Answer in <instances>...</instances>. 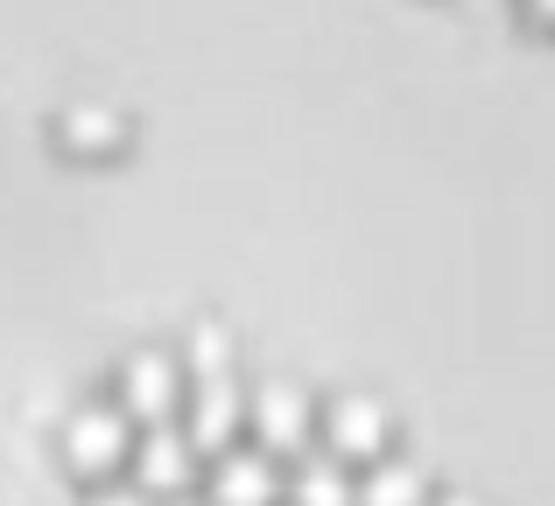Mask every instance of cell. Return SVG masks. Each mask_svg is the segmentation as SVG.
Returning <instances> with one entry per match:
<instances>
[{"instance_id":"cell-2","label":"cell","mask_w":555,"mask_h":506,"mask_svg":"<svg viewBox=\"0 0 555 506\" xmlns=\"http://www.w3.org/2000/svg\"><path fill=\"white\" fill-rule=\"evenodd\" d=\"M183 394H190L183 352H169V345H134V352L120 359V394H113V401H120L141 429H149V423H177Z\"/></svg>"},{"instance_id":"cell-9","label":"cell","mask_w":555,"mask_h":506,"mask_svg":"<svg viewBox=\"0 0 555 506\" xmlns=\"http://www.w3.org/2000/svg\"><path fill=\"white\" fill-rule=\"evenodd\" d=\"M429 471L415 465V457H373L366 471H359V506H429Z\"/></svg>"},{"instance_id":"cell-6","label":"cell","mask_w":555,"mask_h":506,"mask_svg":"<svg viewBox=\"0 0 555 506\" xmlns=\"http://www.w3.org/2000/svg\"><path fill=\"white\" fill-rule=\"evenodd\" d=\"M211 506H274L282 499V465L260 443H232V451L211 457Z\"/></svg>"},{"instance_id":"cell-1","label":"cell","mask_w":555,"mask_h":506,"mask_svg":"<svg viewBox=\"0 0 555 506\" xmlns=\"http://www.w3.org/2000/svg\"><path fill=\"white\" fill-rule=\"evenodd\" d=\"M134 437H141V423L106 394L78 401V408L64 415V457L85 471V479H113L120 457H134Z\"/></svg>"},{"instance_id":"cell-15","label":"cell","mask_w":555,"mask_h":506,"mask_svg":"<svg viewBox=\"0 0 555 506\" xmlns=\"http://www.w3.org/2000/svg\"><path fill=\"white\" fill-rule=\"evenodd\" d=\"M155 506H211V499H197V493H177V499H155Z\"/></svg>"},{"instance_id":"cell-14","label":"cell","mask_w":555,"mask_h":506,"mask_svg":"<svg viewBox=\"0 0 555 506\" xmlns=\"http://www.w3.org/2000/svg\"><path fill=\"white\" fill-rule=\"evenodd\" d=\"M429 506H478L472 493H443V499H429Z\"/></svg>"},{"instance_id":"cell-4","label":"cell","mask_w":555,"mask_h":506,"mask_svg":"<svg viewBox=\"0 0 555 506\" xmlns=\"http://www.w3.org/2000/svg\"><path fill=\"white\" fill-rule=\"evenodd\" d=\"M183 429H190V443L197 451H232L240 443V429H246V380L240 373H204V380H190V394H183Z\"/></svg>"},{"instance_id":"cell-8","label":"cell","mask_w":555,"mask_h":506,"mask_svg":"<svg viewBox=\"0 0 555 506\" xmlns=\"http://www.w3.org/2000/svg\"><path fill=\"white\" fill-rule=\"evenodd\" d=\"M282 493H288V506H359V479H352V465H345V457L302 451L296 471L282 479Z\"/></svg>"},{"instance_id":"cell-3","label":"cell","mask_w":555,"mask_h":506,"mask_svg":"<svg viewBox=\"0 0 555 506\" xmlns=\"http://www.w3.org/2000/svg\"><path fill=\"white\" fill-rule=\"evenodd\" d=\"M246 423L260 451H302L317 437V401L302 380H260L246 387Z\"/></svg>"},{"instance_id":"cell-5","label":"cell","mask_w":555,"mask_h":506,"mask_svg":"<svg viewBox=\"0 0 555 506\" xmlns=\"http://www.w3.org/2000/svg\"><path fill=\"white\" fill-rule=\"evenodd\" d=\"M134 485L141 493H163V499H177V493H190V479H197V443H190V429L183 423H149L134 437Z\"/></svg>"},{"instance_id":"cell-7","label":"cell","mask_w":555,"mask_h":506,"mask_svg":"<svg viewBox=\"0 0 555 506\" xmlns=\"http://www.w3.org/2000/svg\"><path fill=\"white\" fill-rule=\"evenodd\" d=\"M317 429H324V451L345 457V465L387 457V408H379L373 394H338L324 415H317Z\"/></svg>"},{"instance_id":"cell-10","label":"cell","mask_w":555,"mask_h":506,"mask_svg":"<svg viewBox=\"0 0 555 506\" xmlns=\"http://www.w3.org/2000/svg\"><path fill=\"white\" fill-rule=\"evenodd\" d=\"M120 134H127V120H120L113 106H99V99L64 106V141H78V148H113Z\"/></svg>"},{"instance_id":"cell-12","label":"cell","mask_w":555,"mask_h":506,"mask_svg":"<svg viewBox=\"0 0 555 506\" xmlns=\"http://www.w3.org/2000/svg\"><path fill=\"white\" fill-rule=\"evenodd\" d=\"M85 506H155V499L141 493L134 479H120V471H113V479H92V493H85Z\"/></svg>"},{"instance_id":"cell-11","label":"cell","mask_w":555,"mask_h":506,"mask_svg":"<svg viewBox=\"0 0 555 506\" xmlns=\"http://www.w3.org/2000/svg\"><path fill=\"white\" fill-rule=\"evenodd\" d=\"M183 373H190V380H204V373H232V345H225V330H218V324H197V330H190Z\"/></svg>"},{"instance_id":"cell-13","label":"cell","mask_w":555,"mask_h":506,"mask_svg":"<svg viewBox=\"0 0 555 506\" xmlns=\"http://www.w3.org/2000/svg\"><path fill=\"white\" fill-rule=\"evenodd\" d=\"M520 8H528V14H534L542 28H555V0H520Z\"/></svg>"}]
</instances>
